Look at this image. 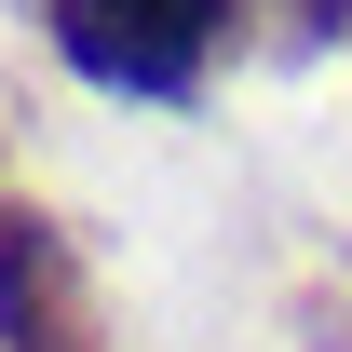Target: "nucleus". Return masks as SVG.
Listing matches in <instances>:
<instances>
[{
	"instance_id": "1",
	"label": "nucleus",
	"mask_w": 352,
	"mask_h": 352,
	"mask_svg": "<svg viewBox=\"0 0 352 352\" xmlns=\"http://www.w3.org/2000/svg\"><path fill=\"white\" fill-rule=\"evenodd\" d=\"M41 28L109 95H190L204 54H217V28H230V0H41Z\"/></svg>"
},
{
	"instance_id": "2",
	"label": "nucleus",
	"mask_w": 352,
	"mask_h": 352,
	"mask_svg": "<svg viewBox=\"0 0 352 352\" xmlns=\"http://www.w3.org/2000/svg\"><path fill=\"white\" fill-rule=\"evenodd\" d=\"M0 352H109L95 339V271L41 204H0Z\"/></svg>"
},
{
	"instance_id": "3",
	"label": "nucleus",
	"mask_w": 352,
	"mask_h": 352,
	"mask_svg": "<svg viewBox=\"0 0 352 352\" xmlns=\"http://www.w3.org/2000/svg\"><path fill=\"white\" fill-rule=\"evenodd\" d=\"M285 14H298V28H352V0H285Z\"/></svg>"
}]
</instances>
